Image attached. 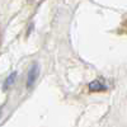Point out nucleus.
Returning <instances> with one entry per match:
<instances>
[{
    "label": "nucleus",
    "mask_w": 127,
    "mask_h": 127,
    "mask_svg": "<svg viewBox=\"0 0 127 127\" xmlns=\"http://www.w3.org/2000/svg\"><path fill=\"white\" fill-rule=\"evenodd\" d=\"M37 76H38V65L33 64L31 66V69L28 71V76H27V87L28 88H31L34 84V81L37 80Z\"/></svg>",
    "instance_id": "obj_1"
},
{
    "label": "nucleus",
    "mask_w": 127,
    "mask_h": 127,
    "mask_svg": "<svg viewBox=\"0 0 127 127\" xmlns=\"http://www.w3.org/2000/svg\"><path fill=\"white\" fill-rule=\"evenodd\" d=\"M89 89L92 92H102V90H105L107 89V85L104 84L103 79H97L89 84Z\"/></svg>",
    "instance_id": "obj_2"
},
{
    "label": "nucleus",
    "mask_w": 127,
    "mask_h": 127,
    "mask_svg": "<svg viewBox=\"0 0 127 127\" xmlns=\"http://www.w3.org/2000/svg\"><path fill=\"white\" fill-rule=\"evenodd\" d=\"M15 76H17V74L15 72H13L12 75H10L8 79H6V83H5V85H4V88H8L10 84H13L14 83V79H15Z\"/></svg>",
    "instance_id": "obj_3"
}]
</instances>
